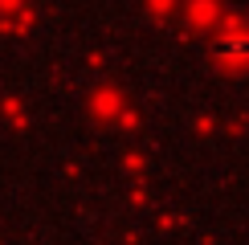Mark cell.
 <instances>
[{"label":"cell","mask_w":249,"mask_h":245,"mask_svg":"<svg viewBox=\"0 0 249 245\" xmlns=\"http://www.w3.org/2000/svg\"><path fill=\"white\" fill-rule=\"evenodd\" d=\"M245 53H249V41H241V37H233V41L221 45V57H245Z\"/></svg>","instance_id":"6da1fadb"}]
</instances>
